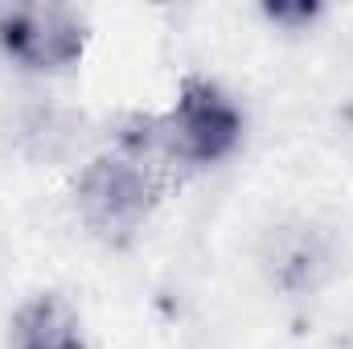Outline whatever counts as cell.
Wrapping results in <instances>:
<instances>
[{
  "label": "cell",
  "mask_w": 353,
  "mask_h": 349,
  "mask_svg": "<svg viewBox=\"0 0 353 349\" xmlns=\"http://www.w3.org/2000/svg\"><path fill=\"white\" fill-rule=\"evenodd\" d=\"M161 144L176 169H205L226 161L247 132V119L239 103L201 74L181 79L176 99L165 115H157Z\"/></svg>",
  "instance_id": "cell-2"
},
{
  "label": "cell",
  "mask_w": 353,
  "mask_h": 349,
  "mask_svg": "<svg viewBox=\"0 0 353 349\" xmlns=\"http://www.w3.org/2000/svg\"><path fill=\"white\" fill-rule=\"evenodd\" d=\"M312 267H325V251L308 230H288L275 239L271 271L283 288H312Z\"/></svg>",
  "instance_id": "cell-5"
},
{
  "label": "cell",
  "mask_w": 353,
  "mask_h": 349,
  "mask_svg": "<svg viewBox=\"0 0 353 349\" xmlns=\"http://www.w3.org/2000/svg\"><path fill=\"white\" fill-rule=\"evenodd\" d=\"M173 161L161 148L152 115H132L115 148L94 157L74 181V210L94 239L107 247H128L152 210L161 206L169 181H173Z\"/></svg>",
  "instance_id": "cell-1"
},
{
  "label": "cell",
  "mask_w": 353,
  "mask_h": 349,
  "mask_svg": "<svg viewBox=\"0 0 353 349\" xmlns=\"http://www.w3.org/2000/svg\"><path fill=\"white\" fill-rule=\"evenodd\" d=\"M87 21L66 4H0V50L25 70H70L87 54Z\"/></svg>",
  "instance_id": "cell-3"
},
{
  "label": "cell",
  "mask_w": 353,
  "mask_h": 349,
  "mask_svg": "<svg viewBox=\"0 0 353 349\" xmlns=\"http://www.w3.org/2000/svg\"><path fill=\"white\" fill-rule=\"evenodd\" d=\"M263 17L271 25L288 29V33H300V29H308L312 21H321V4H308V0L288 4V0H279V4H263Z\"/></svg>",
  "instance_id": "cell-6"
},
{
  "label": "cell",
  "mask_w": 353,
  "mask_h": 349,
  "mask_svg": "<svg viewBox=\"0 0 353 349\" xmlns=\"http://www.w3.org/2000/svg\"><path fill=\"white\" fill-rule=\"evenodd\" d=\"M8 349H87L83 317L62 292H37L12 312Z\"/></svg>",
  "instance_id": "cell-4"
}]
</instances>
